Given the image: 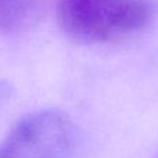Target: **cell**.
I'll return each instance as SVG.
<instances>
[{"label": "cell", "mask_w": 158, "mask_h": 158, "mask_svg": "<svg viewBox=\"0 0 158 158\" xmlns=\"http://www.w3.org/2000/svg\"><path fill=\"white\" fill-rule=\"evenodd\" d=\"M56 14L71 40L103 44L143 31L154 8L147 0H56Z\"/></svg>", "instance_id": "1"}, {"label": "cell", "mask_w": 158, "mask_h": 158, "mask_svg": "<svg viewBox=\"0 0 158 158\" xmlns=\"http://www.w3.org/2000/svg\"><path fill=\"white\" fill-rule=\"evenodd\" d=\"M77 128L58 110H42L24 117L0 146V158H71Z\"/></svg>", "instance_id": "2"}, {"label": "cell", "mask_w": 158, "mask_h": 158, "mask_svg": "<svg viewBox=\"0 0 158 158\" xmlns=\"http://www.w3.org/2000/svg\"><path fill=\"white\" fill-rule=\"evenodd\" d=\"M47 0H0V32L24 33L43 19Z\"/></svg>", "instance_id": "3"}]
</instances>
